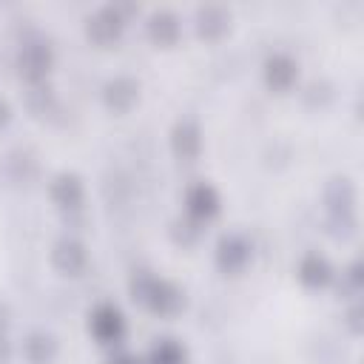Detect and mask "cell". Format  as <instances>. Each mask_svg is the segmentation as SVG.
Returning <instances> with one entry per match:
<instances>
[{"mask_svg":"<svg viewBox=\"0 0 364 364\" xmlns=\"http://www.w3.org/2000/svg\"><path fill=\"white\" fill-rule=\"evenodd\" d=\"M51 199L60 208H77L82 202V182L77 173H60L51 182Z\"/></svg>","mask_w":364,"mask_h":364,"instance_id":"9c48e42d","label":"cell"},{"mask_svg":"<svg viewBox=\"0 0 364 364\" xmlns=\"http://www.w3.org/2000/svg\"><path fill=\"white\" fill-rule=\"evenodd\" d=\"M296 63L287 57V54H273V57H267V63H264V77H267V82L273 85V88H279V91H284V88H290L293 85V80H296Z\"/></svg>","mask_w":364,"mask_h":364,"instance_id":"ba28073f","label":"cell"},{"mask_svg":"<svg viewBox=\"0 0 364 364\" xmlns=\"http://www.w3.org/2000/svg\"><path fill=\"white\" fill-rule=\"evenodd\" d=\"M6 324H9V310H6V304L0 301V333L6 330Z\"/></svg>","mask_w":364,"mask_h":364,"instance_id":"ffe728a7","label":"cell"},{"mask_svg":"<svg viewBox=\"0 0 364 364\" xmlns=\"http://www.w3.org/2000/svg\"><path fill=\"white\" fill-rule=\"evenodd\" d=\"M119 28H122V20H119L117 9H102V11H97L94 17H88V34H91L94 40H100V43L114 40V37L119 34Z\"/></svg>","mask_w":364,"mask_h":364,"instance_id":"7c38bea8","label":"cell"},{"mask_svg":"<svg viewBox=\"0 0 364 364\" xmlns=\"http://www.w3.org/2000/svg\"><path fill=\"white\" fill-rule=\"evenodd\" d=\"M131 287H134V293H136L154 313L168 316V313H176V310L182 307V293H179L171 282H165V279H154V276L136 273L134 282H131Z\"/></svg>","mask_w":364,"mask_h":364,"instance_id":"6da1fadb","label":"cell"},{"mask_svg":"<svg viewBox=\"0 0 364 364\" xmlns=\"http://www.w3.org/2000/svg\"><path fill=\"white\" fill-rule=\"evenodd\" d=\"M23 353H26V358L31 364H48L54 358V353H57V341H54V336L37 330L23 341Z\"/></svg>","mask_w":364,"mask_h":364,"instance_id":"4fadbf2b","label":"cell"},{"mask_svg":"<svg viewBox=\"0 0 364 364\" xmlns=\"http://www.w3.org/2000/svg\"><path fill=\"white\" fill-rule=\"evenodd\" d=\"M88 330L94 333L97 341L114 344L125 333V318H122V313L114 304H100V307H94L91 318H88Z\"/></svg>","mask_w":364,"mask_h":364,"instance_id":"7a4b0ae2","label":"cell"},{"mask_svg":"<svg viewBox=\"0 0 364 364\" xmlns=\"http://www.w3.org/2000/svg\"><path fill=\"white\" fill-rule=\"evenodd\" d=\"M51 259H54L57 270L74 276V273H80V270L85 267V247H82L77 239H60V242L54 245Z\"/></svg>","mask_w":364,"mask_h":364,"instance_id":"8992f818","label":"cell"},{"mask_svg":"<svg viewBox=\"0 0 364 364\" xmlns=\"http://www.w3.org/2000/svg\"><path fill=\"white\" fill-rule=\"evenodd\" d=\"M185 205H188L191 219H210L219 210V193L208 182H196V185L188 188Z\"/></svg>","mask_w":364,"mask_h":364,"instance_id":"3957f363","label":"cell"},{"mask_svg":"<svg viewBox=\"0 0 364 364\" xmlns=\"http://www.w3.org/2000/svg\"><path fill=\"white\" fill-rule=\"evenodd\" d=\"M299 279H301L307 287H321V284H327V282L333 279V267H330V262H327L324 256L307 253V256L301 259V264H299Z\"/></svg>","mask_w":364,"mask_h":364,"instance_id":"30bf717a","label":"cell"},{"mask_svg":"<svg viewBox=\"0 0 364 364\" xmlns=\"http://www.w3.org/2000/svg\"><path fill=\"white\" fill-rule=\"evenodd\" d=\"M247 259H250V245L242 236L230 233V236H222L219 239L216 262H219L222 270H242L247 264Z\"/></svg>","mask_w":364,"mask_h":364,"instance_id":"277c9868","label":"cell"},{"mask_svg":"<svg viewBox=\"0 0 364 364\" xmlns=\"http://www.w3.org/2000/svg\"><path fill=\"white\" fill-rule=\"evenodd\" d=\"M171 148L179 159H193L202 148V136H199V128L193 122H176L173 134H171Z\"/></svg>","mask_w":364,"mask_h":364,"instance_id":"52a82bcc","label":"cell"},{"mask_svg":"<svg viewBox=\"0 0 364 364\" xmlns=\"http://www.w3.org/2000/svg\"><path fill=\"white\" fill-rule=\"evenodd\" d=\"M148 358H151V364H182L185 350L173 338H162V341H156L151 347V355Z\"/></svg>","mask_w":364,"mask_h":364,"instance_id":"9a60e30c","label":"cell"},{"mask_svg":"<svg viewBox=\"0 0 364 364\" xmlns=\"http://www.w3.org/2000/svg\"><path fill=\"white\" fill-rule=\"evenodd\" d=\"M48 63H51L48 46H43V43L23 46V51H20V71L26 74L28 82H40L46 77V71H48Z\"/></svg>","mask_w":364,"mask_h":364,"instance_id":"5b68a950","label":"cell"},{"mask_svg":"<svg viewBox=\"0 0 364 364\" xmlns=\"http://www.w3.org/2000/svg\"><path fill=\"white\" fill-rule=\"evenodd\" d=\"M148 28H151V34H154L156 40L168 43V40H173V37H176L179 23H176V17H173L171 11H154V14H151Z\"/></svg>","mask_w":364,"mask_h":364,"instance_id":"2e32d148","label":"cell"},{"mask_svg":"<svg viewBox=\"0 0 364 364\" xmlns=\"http://www.w3.org/2000/svg\"><path fill=\"white\" fill-rule=\"evenodd\" d=\"M9 122V105H6V100H0V128Z\"/></svg>","mask_w":364,"mask_h":364,"instance_id":"44dd1931","label":"cell"},{"mask_svg":"<svg viewBox=\"0 0 364 364\" xmlns=\"http://www.w3.org/2000/svg\"><path fill=\"white\" fill-rule=\"evenodd\" d=\"M327 205L330 210L341 213V216H353V205H355V188L350 185V179H333L327 188Z\"/></svg>","mask_w":364,"mask_h":364,"instance_id":"5bb4252c","label":"cell"},{"mask_svg":"<svg viewBox=\"0 0 364 364\" xmlns=\"http://www.w3.org/2000/svg\"><path fill=\"white\" fill-rule=\"evenodd\" d=\"M108 364H139V358H134L131 353H119V355H114Z\"/></svg>","mask_w":364,"mask_h":364,"instance_id":"ac0fdd59","label":"cell"},{"mask_svg":"<svg viewBox=\"0 0 364 364\" xmlns=\"http://www.w3.org/2000/svg\"><path fill=\"white\" fill-rule=\"evenodd\" d=\"M9 353H11V347H9V341H6V333H0V364L9 361Z\"/></svg>","mask_w":364,"mask_h":364,"instance_id":"d6986e66","label":"cell"},{"mask_svg":"<svg viewBox=\"0 0 364 364\" xmlns=\"http://www.w3.org/2000/svg\"><path fill=\"white\" fill-rule=\"evenodd\" d=\"M105 102L114 111H128L136 102V82L128 77H114L105 85Z\"/></svg>","mask_w":364,"mask_h":364,"instance_id":"8fae6325","label":"cell"},{"mask_svg":"<svg viewBox=\"0 0 364 364\" xmlns=\"http://www.w3.org/2000/svg\"><path fill=\"white\" fill-rule=\"evenodd\" d=\"M225 23H228V17H225L222 9L208 6V9L199 11V31H202V34H219V31L225 28Z\"/></svg>","mask_w":364,"mask_h":364,"instance_id":"e0dca14e","label":"cell"}]
</instances>
